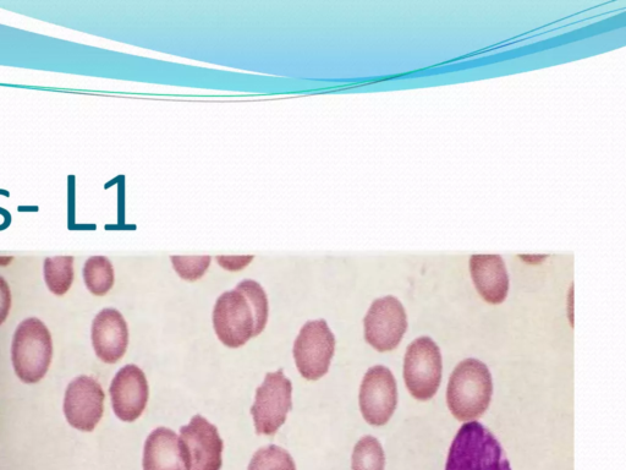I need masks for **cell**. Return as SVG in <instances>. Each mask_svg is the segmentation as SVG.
Returning <instances> with one entry per match:
<instances>
[{"instance_id":"obj_1","label":"cell","mask_w":626,"mask_h":470,"mask_svg":"<svg viewBox=\"0 0 626 470\" xmlns=\"http://www.w3.org/2000/svg\"><path fill=\"white\" fill-rule=\"evenodd\" d=\"M268 314L265 289L256 281L245 280L217 299L213 310L214 331L224 346L240 348L265 330Z\"/></svg>"},{"instance_id":"obj_2","label":"cell","mask_w":626,"mask_h":470,"mask_svg":"<svg viewBox=\"0 0 626 470\" xmlns=\"http://www.w3.org/2000/svg\"><path fill=\"white\" fill-rule=\"evenodd\" d=\"M492 393V375L487 365L477 359H465L449 379V411L460 422H475L490 407Z\"/></svg>"},{"instance_id":"obj_3","label":"cell","mask_w":626,"mask_h":470,"mask_svg":"<svg viewBox=\"0 0 626 470\" xmlns=\"http://www.w3.org/2000/svg\"><path fill=\"white\" fill-rule=\"evenodd\" d=\"M446 470H512L496 436L480 423L461 426L450 446Z\"/></svg>"},{"instance_id":"obj_4","label":"cell","mask_w":626,"mask_h":470,"mask_svg":"<svg viewBox=\"0 0 626 470\" xmlns=\"http://www.w3.org/2000/svg\"><path fill=\"white\" fill-rule=\"evenodd\" d=\"M53 357L51 332L40 319H26L18 326L12 343L16 376L25 384H37L48 373Z\"/></svg>"},{"instance_id":"obj_5","label":"cell","mask_w":626,"mask_h":470,"mask_svg":"<svg viewBox=\"0 0 626 470\" xmlns=\"http://www.w3.org/2000/svg\"><path fill=\"white\" fill-rule=\"evenodd\" d=\"M442 354L430 337L417 338L406 349L404 380L411 396L419 401L435 397L442 380Z\"/></svg>"},{"instance_id":"obj_6","label":"cell","mask_w":626,"mask_h":470,"mask_svg":"<svg viewBox=\"0 0 626 470\" xmlns=\"http://www.w3.org/2000/svg\"><path fill=\"white\" fill-rule=\"evenodd\" d=\"M336 351V337L326 320L306 322L294 343L296 368L306 380L317 381L328 373Z\"/></svg>"},{"instance_id":"obj_7","label":"cell","mask_w":626,"mask_h":470,"mask_svg":"<svg viewBox=\"0 0 626 470\" xmlns=\"http://www.w3.org/2000/svg\"><path fill=\"white\" fill-rule=\"evenodd\" d=\"M291 395L293 385L283 370L266 375L250 411L258 435H274L282 428L291 409Z\"/></svg>"},{"instance_id":"obj_8","label":"cell","mask_w":626,"mask_h":470,"mask_svg":"<svg viewBox=\"0 0 626 470\" xmlns=\"http://www.w3.org/2000/svg\"><path fill=\"white\" fill-rule=\"evenodd\" d=\"M365 340L376 351L391 352L399 346L408 329V318L402 303L392 295L372 303L364 320Z\"/></svg>"},{"instance_id":"obj_9","label":"cell","mask_w":626,"mask_h":470,"mask_svg":"<svg viewBox=\"0 0 626 470\" xmlns=\"http://www.w3.org/2000/svg\"><path fill=\"white\" fill-rule=\"evenodd\" d=\"M179 441L188 470H221L223 440L206 418L195 415L180 429Z\"/></svg>"},{"instance_id":"obj_10","label":"cell","mask_w":626,"mask_h":470,"mask_svg":"<svg viewBox=\"0 0 626 470\" xmlns=\"http://www.w3.org/2000/svg\"><path fill=\"white\" fill-rule=\"evenodd\" d=\"M360 409L367 423L386 425L397 408L398 387L392 371L376 365L369 369L360 387Z\"/></svg>"},{"instance_id":"obj_11","label":"cell","mask_w":626,"mask_h":470,"mask_svg":"<svg viewBox=\"0 0 626 470\" xmlns=\"http://www.w3.org/2000/svg\"><path fill=\"white\" fill-rule=\"evenodd\" d=\"M106 395L100 382L91 376L76 377L67 387L63 411L74 429L91 433L101 422Z\"/></svg>"},{"instance_id":"obj_12","label":"cell","mask_w":626,"mask_h":470,"mask_svg":"<svg viewBox=\"0 0 626 470\" xmlns=\"http://www.w3.org/2000/svg\"><path fill=\"white\" fill-rule=\"evenodd\" d=\"M148 392L144 371L133 364L124 366L109 387L114 414L123 422H135L145 412Z\"/></svg>"},{"instance_id":"obj_13","label":"cell","mask_w":626,"mask_h":470,"mask_svg":"<svg viewBox=\"0 0 626 470\" xmlns=\"http://www.w3.org/2000/svg\"><path fill=\"white\" fill-rule=\"evenodd\" d=\"M91 337L96 355L103 363H118L128 348V324L118 310L103 309L93 320Z\"/></svg>"},{"instance_id":"obj_14","label":"cell","mask_w":626,"mask_h":470,"mask_svg":"<svg viewBox=\"0 0 626 470\" xmlns=\"http://www.w3.org/2000/svg\"><path fill=\"white\" fill-rule=\"evenodd\" d=\"M470 271L477 292L490 304H502L509 292V275L502 256L472 255Z\"/></svg>"},{"instance_id":"obj_15","label":"cell","mask_w":626,"mask_h":470,"mask_svg":"<svg viewBox=\"0 0 626 470\" xmlns=\"http://www.w3.org/2000/svg\"><path fill=\"white\" fill-rule=\"evenodd\" d=\"M144 470H188L177 434L157 428L148 435L144 448Z\"/></svg>"},{"instance_id":"obj_16","label":"cell","mask_w":626,"mask_h":470,"mask_svg":"<svg viewBox=\"0 0 626 470\" xmlns=\"http://www.w3.org/2000/svg\"><path fill=\"white\" fill-rule=\"evenodd\" d=\"M43 275L49 291L56 295L69 292L74 282L73 256H54L47 258L43 265Z\"/></svg>"},{"instance_id":"obj_17","label":"cell","mask_w":626,"mask_h":470,"mask_svg":"<svg viewBox=\"0 0 626 470\" xmlns=\"http://www.w3.org/2000/svg\"><path fill=\"white\" fill-rule=\"evenodd\" d=\"M84 281L92 294L103 297L114 286V269L106 256H92L84 265Z\"/></svg>"},{"instance_id":"obj_18","label":"cell","mask_w":626,"mask_h":470,"mask_svg":"<svg viewBox=\"0 0 626 470\" xmlns=\"http://www.w3.org/2000/svg\"><path fill=\"white\" fill-rule=\"evenodd\" d=\"M386 457L380 441L365 436L356 444L353 452V470H384Z\"/></svg>"},{"instance_id":"obj_19","label":"cell","mask_w":626,"mask_h":470,"mask_svg":"<svg viewBox=\"0 0 626 470\" xmlns=\"http://www.w3.org/2000/svg\"><path fill=\"white\" fill-rule=\"evenodd\" d=\"M249 470H296L293 457L284 448L269 445L252 457Z\"/></svg>"},{"instance_id":"obj_20","label":"cell","mask_w":626,"mask_h":470,"mask_svg":"<svg viewBox=\"0 0 626 470\" xmlns=\"http://www.w3.org/2000/svg\"><path fill=\"white\" fill-rule=\"evenodd\" d=\"M174 270L185 281L195 282L205 276L211 256H172Z\"/></svg>"},{"instance_id":"obj_21","label":"cell","mask_w":626,"mask_h":470,"mask_svg":"<svg viewBox=\"0 0 626 470\" xmlns=\"http://www.w3.org/2000/svg\"><path fill=\"white\" fill-rule=\"evenodd\" d=\"M12 309V292H10L9 284L0 276V325L4 324Z\"/></svg>"},{"instance_id":"obj_22","label":"cell","mask_w":626,"mask_h":470,"mask_svg":"<svg viewBox=\"0 0 626 470\" xmlns=\"http://www.w3.org/2000/svg\"><path fill=\"white\" fill-rule=\"evenodd\" d=\"M254 256H217L218 264L228 271H240L245 269Z\"/></svg>"}]
</instances>
